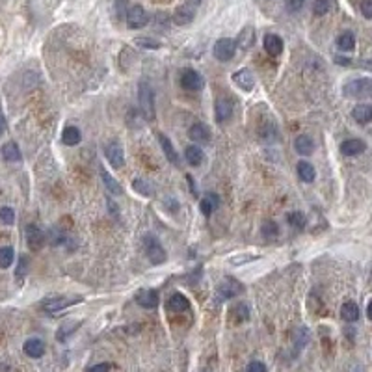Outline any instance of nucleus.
<instances>
[{
    "label": "nucleus",
    "mask_w": 372,
    "mask_h": 372,
    "mask_svg": "<svg viewBox=\"0 0 372 372\" xmlns=\"http://www.w3.org/2000/svg\"><path fill=\"white\" fill-rule=\"evenodd\" d=\"M343 93L352 99H372V78L363 76V78H354V80L346 82Z\"/></svg>",
    "instance_id": "obj_1"
},
{
    "label": "nucleus",
    "mask_w": 372,
    "mask_h": 372,
    "mask_svg": "<svg viewBox=\"0 0 372 372\" xmlns=\"http://www.w3.org/2000/svg\"><path fill=\"white\" fill-rule=\"evenodd\" d=\"M138 101H140V108H142L143 117L147 121L155 119V93L151 90L147 82H140L138 86Z\"/></svg>",
    "instance_id": "obj_2"
},
{
    "label": "nucleus",
    "mask_w": 372,
    "mask_h": 372,
    "mask_svg": "<svg viewBox=\"0 0 372 372\" xmlns=\"http://www.w3.org/2000/svg\"><path fill=\"white\" fill-rule=\"evenodd\" d=\"M142 244H143V250H145V255L147 259L151 261L153 264H164L166 263V250L162 247L160 240L153 235H145L142 238Z\"/></svg>",
    "instance_id": "obj_3"
},
{
    "label": "nucleus",
    "mask_w": 372,
    "mask_h": 372,
    "mask_svg": "<svg viewBox=\"0 0 372 372\" xmlns=\"http://www.w3.org/2000/svg\"><path fill=\"white\" fill-rule=\"evenodd\" d=\"M242 291H244V286H242L240 281H236L235 277H225V279L218 285L216 296L220 302H225V300H231V298L238 296Z\"/></svg>",
    "instance_id": "obj_4"
},
{
    "label": "nucleus",
    "mask_w": 372,
    "mask_h": 372,
    "mask_svg": "<svg viewBox=\"0 0 372 372\" xmlns=\"http://www.w3.org/2000/svg\"><path fill=\"white\" fill-rule=\"evenodd\" d=\"M212 52H214V58L220 60V62H229V60H233L236 52V41L229 39V37H222L214 43Z\"/></svg>",
    "instance_id": "obj_5"
},
{
    "label": "nucleus",
    "mask_w": 372,
    "mask_h": 372,
    "mask_svg": "<svg viewBox=\"0 0 372 372\" xmlns=\"http://www.w3.org/2000/svg\"><path fill=\"white\" fill-rule=\"evenodd\" d=\"M78 302H82V298H78V296H74V298H67V296L51 298V300L43 302V309H45L47 313H58V311H63V309H67V307H71V305L78 304Z\"/></svg>",
    "instance_id": "obj_6"
},
{
    "label": "nucleus",
    "mask_w": 372,
    "mask_h": 372,
    "mask_svg": "<svg viewBox=\"0 0 372 372\" xmlns=\"http://www.w3.org/2000/svg\"><path fill=\"white\" fill-rule=\"evenodd\" d=\"M104 155L108 158V164L115 170H119L123 168L125 164V153H123V147H121L117 142H110L106 143V147H104Z\"/></svg>",
    "instance_id": "obj_7"
},
{
    "label": "nucleus",
    "mask_w": 372,
    "mask_h": 372,
    "mask_svg": "<svg viewBox=\"0 0 372 372\" xmlns=\"http://www.w3.org/2000/svg\"><path fill=\"white\" fill-rule=\"evenodd\" d=\"M147 23H149V15L142 6H138L136 4V6L129 8V12H127V24H129L132 30L143 28Z\"/></svg>",
    "instance_id": "obj_8"
},
{
    "label": "nucleus",
    "mask_w": 372,
    "mask_h": 372,
    "mask_svg": "<svg viewBox=\"0 0 372 372\" xmlns=\"http://www.w3.org/2000/svg\"><path fill=\"white\" fill-rule=\"evenodd\" d=\"M181 86L188 92H197L203 88V76L194 69H184L181 73Z\"/></svg>",
    "instance_id": "obj_9"
},
{
    "label": "nucleus",
    "mask_w": 372,
    "mask_h": 372,
    "mask_svg": "<svg viewBox=\"0 0 372 372\" xmlns=\"http://www.w3.org/2000/svg\"><path fill=\"white\" fill-rule=\"evenodd\" d=\"M195 8L197 6L190 4V2H186V4H183V6H179L177 10H175V13H173V23L179 24V26H186V24H190L195 17Z\"/></svg>",
    "instance_id": "obj_10"
},
{
    "label": "nucleus",
    "mask_w": 372,
    "mask_h": 372,
    "mask_svg": "<svg viewBox=\"0 0 372 372\" xmlns=\"http://www.w3.org/2000/svg\"><path fill=\"white\" fill-rule=\"evenodd\" d=\"M45 240H47L45 233L37 225L30 223L28 227H26V242H28V246L37 252V250H41V247L45 246Z\"/></svg>",
    "instance_id": "obj_11"
},
{
    "label": "nucleus",
    "mask_w": 372,
    "mask_h": 372,
    "mask_svg": "<svg viewBox=\"0 0 372 372\" xmlns=\"http://www.w3.org/2000/svg\"><path fill=\"white\" fill-rule=\"evenodd\" d=\"M188 138L195 143H209L212 138L211 129H209L205 123H194V125L190 127Z\"/></svg>",
    "instance_id": "obj_12"
},
{
    "label": "nucleus",
    "mask_w": 372,
    "mask_h": 372,
    "mask_svg": "<svg viewBox=\"0 0 372 372\" xmlns=\"http://www.w3.org/2000/svg\"><path fill=\"white\" fill-rule=\"evenodd\" d=\"M136 302L138 305H142L145 309H155L158 302H160V298H158V292L156 291H149V288H142V291H138L136 294Z\"/></svg>",
    "instance_id": "obj_13"
},
{
    "label": "nucleus",
    "mask_w": 372,
    "mask_h": 372,
    "mask_svg": "<svg viewBox=\"0 0 372 372\" xmlns=\"http://www.w3.org/2000/svg\"><path fill=\"white\" fill-rule=\"evenodd\" d=\"M233 82H235L240 90H244V92H252L253 84H255V78H253V73L250 69H240V71H236V73L233 74Z\"/></svg>",
    "instance_id": "obj_14"
},
{
    "label": "nucleus",
    "mask_w": 372,
    "mask_h": 372,
    "mask_svg": "<svg viewBox=\"0 0 372 372\" xmlns=\"http://www.w3.org/2000/svg\"><path fill=\"white\" fill-rule=\"evenodd\" d=\"M366 149V143L359 138H352V140H346V142L341 143V153L346 156H357L361 155Z\"/></svg>",
    "instance_id": "obj_15"
},
{
    "label": "nucleus",
    "mask_w": 372,
    "mask_h": 372,
    "mask_svg": "<svg viewBox=\"0 0 372 372\" xmlns=\"http://www.w3.org/2000/svg\"><path fill=\"white\" fill-rule=\"evenodd\" d=\"M263 47L270 56H279L283 52V39L277 34H266L263 39Z\"/></svg>",
    "instance_id": "obj_16"
},
{
    "label": "nucleus",
    "mask_w": 372,
    "mask_h": 372,
    "mask_svg": "<svg viewBox=\"0 0 372 372\" xmlns=\"http://www.w3.org/2000/svg\"><path fill=\"white\" fill-rule=\"evenodd\" d=\"M294 149H296L298 155H302V156L313 155V151H315L313 138L307 136V134H300V136H296V140H294Z\"/></svg>",
    "instance_id": "obj_17"
},
{
    "label": "nucleus",
    "mask_w": 372,
    "mask_h": 372,
    "mask_svg": "<svg viewBox=\"0 0 372 372\" xmlns=\"http://www.w3.org/2000/svg\"><path fill=\"white\" fill-rule=\"evenodd\" d=\"M156 138H158V142H160V147H162V151H164V155L168 156V160L172 162L173 166H179V155H177V151H175V147H173L172 140H170L166 134H162V132H158Z\"/></svg>",
    "instance_id": "obj_18"
},
{
    "label": "nucleus",
    "mask_w": 372,
    "mask_h": 372,
    "mask_svg": "<svg viewBox=\"0 0 372 372\" xmlns=\"http://www.w3.org/2000/svg\"><path fill=\"white\" fill-rule=\"evenodd\" d=\"M255 43V30L253 26H246V28H242V32L238 34L236 37V49H240V51H250Z\"/></svg>",
    "instance_id": "obj_19"
},
{
    "label": "nucleus",
    "mask_w": 372,
    "mask_h": 372,
    "mask_svg": "<svg viewBox=\"0 0 372 372\" xmlns=\"http://www.w3.org/2000/svg\"><path fill=\"white\" fill-rule=\"evenodd\" d=\"M231 114H233V103H231L229 99H225V97L216 99V119H218V123H225V121L231 117Z\"/></svg>",
    "instance_id": "obj_20"
},
{
    "label": "nucleus",
    "mask_w": 372,
    "mask_h": 372,
    "mask_svg": "<svg viewBox=\"0 0 372 372\" xmlns=\"http://www.w3.org/2000/svg\"><path fill=\"white\" fill-rule=\"evenodd\" d=\"M23 350H24V354L28 355V357H34V359H37V357H41V355L45 354V343H43L41 339H37V337L28 339V341L24 343Z\"/></svg>",
    "instance_id": "obj_21"
},
{
    "label": "nucleus",
    "mask_w": 372,
    "mask_h": 372,
    "mask_svg": "<svg viewBox=\"0 0 372 372\" xmlns=\"http://www.w3.org/2000/svg\"><path fill=\"white\" fill-rule=\"evenodd\" d=\"M352 117H354L359 125L370 123L372 121V106L370 104H365V103L357 104V106H354V110H352Z\"/></svg>",
    "instance_id": "obj_22"
},
{
    "label": "nucleus",
    "mask_w": 372,
    "mask_h": 372,
    "mask_svg": "<svg viewBox=\"0 0 372 372\" xmlns=\"http://www.w3.org/2000/svg\"><path fill=\"white\" fill-rule=\"evenodd\" d=\"M184 158H186V162H188L190 166L197 168L205 162V153H203L201 147H197V145H188L186 151H184Z\"/></svg>",
    "instance_id": "obj_23"
},
{
    "label": "nucleus",
    "mask_w": 372,
    "mask_h": 372,
    "mask_svg": "<svg viewBox=\"0 0 372 372\" xmlns=\"http://www.w3.org/2000/svg\"><path fill=\"white\" fill-rule=\"evenodd\" d=\"M82 140V132L78 127H73L69 125L63 129L62 132V142L65 143V145H69V147H73V145H78Z\"/></svg>",
    "instance_id": "obj_24"
},
{
    "label": "nucleus",
    "mask_w": 372,
    "mask_h": 372,
    "mask_svg": "<svg viewBox=\"0 0 372 372\" xmlns=\"http://www.w3.org/2000/svg\"><path fill=\"white\" fill-rule=\"evenodd\" d=\"M188 307H190L188 298L183 296L181 292H175V294L170 298V302H168V309H170V311H175V313H183V311H188Z\"/></svg>",
    "instance_id": "obj_25"
},
{
    "label": "nucleus",
    "mask_w": 372,
    "mask_h": 372,
    "mask_svg": "<svg viewBox=\"0 0 372 372\" xmlns=\"http://www.w3.org/2000/svg\"><path fill=\"white\" fill-rule=\"evenodd\" d=\"M2 156H4L8 162H19L23 158L21 149H19V145L15 142H8L2 145Z\"/></svg>",
    "instance_id": "obj_26"
},
{
    "label": "nucleus",
    "mask_w": 372,
    "mask_h": 372,
    "mask_svg": "<svg viewBox=\"0 0 372 372\" xmlns=\"http://www.w3.org/2000/svg\"><path fill=\"white\" fill-rule=\"evenodd\" d=\"M298 175H300V179L304 183H313L316 177V172L315 168H313V164H309L307 160H300L298 162Z\"/></svg>",
    "instance_id": "obj_27"
},
{
    "label": "nucleus",
    "mask_w": 372,
    "mask_h": 372,
    "mask_svg": "<svg viewBox=\"0 0 372 372\" xmlns=\"http://www.w3.org/2000/svg\"><path fill=\"white\" fill-rule=\"evenodd\" d=\"M101 177H103V183L104 186H106V190H108L110 194H114V195H121L123 194V188H121V184L115 181L112 175H110L104 168H101Z\"/></svg>",
    "instance_id": "obj_28"
},
{
    "label": "nucleus",
    "mask_w": 372,
    "mask_h": 372,
    "mask_svg": "<svg viewBox=\"0 0 372 372\" xmlns=\"http://www.w3.org/2000/svg\"><path fill=\"white\" fill-rule=\"evenodd\" d=\"M341 316H343V320H346V322L357 320V318H359V307H357V304H355V302H346V304H343V307H341Z\"/></svg>",
    "instance_id": "obj_29"
},
{
    "label": "nucleus",
    "mask_w": 372,
    "mask_h": 372,
    "mask_svg": "<svg viewBox=\"0 0 372 372\" xmlns=\"http://www.w3.org/2000/svg\"><path fill=\"white\" fill-rule=\"evenodd\" d=\"M337 47L343 52H352L355 47V37L352 32H343V34L337 37Z\"/></svg>",
    "instance_id": "obj_30"
},
{
    "label": "nucleus",
    "mask_w": 372,
    "mask_h": 372,
    "mask_svg": "<svg viewBox=\"0 0 372 372\" xmlns=\"http://www.w3.org/2000/svg\"><path fill=\"white\" fill-rule=\"evenodd\" d=\"M286 223L291 225V227H294V229H304L305 227V223H307V220H305V214H302V212H288L286 214Z\"/></svg>",
    "instance_id": "obj_31"
},
{
    "label": "nucleus",
    "mask_w": 372,
    "mask_h": 372,
    "mask_svg": "<svg viewBox=\"0 0 372 372\" xmlns=\"http://www.w3.org/2000/svg\"><path fill=\"white\" fill-rule=\"evenodd\" d=\"M261 233H263L264 238H277L279 236V225L275 222H272V220H268V222L263 223V227H261Z\"/></svg>",
    "instance_id": "obj_32"
},
{
    "label": "nucleus",
    "mask_w": 372,
    "mask_h": 372,
    "mask_svg": "<svg viewBox=\"0 0 372 372\" xmlns=\"http://www.w3.org/2000/svg\"><path fill=\"white\" fill-rule=\"evenodd\" d=\"M13 257H15V253H13L12 246L0 247V268H10L13 263Z\"/></svg>",
    "instance_id": "obj_33"
},
{
    "label": "nucleus",
    "mask_w": 372,
    "mask_h": 372,
    "mask_svg": "<svg viewBox=\"0 0 372 372\" xmlns=\"http://www.w3.org/2000/svg\"><path fill=\"white\" fill-rule=\"evenodd\" d=\"M78 326H80V322H73V320H71V322H65V324H63V326L58 329L56 339H58V341H65V339H67L71 333L76 332V327H78Z\"/></svg>",
    "instance_id": "obj_34"
},
{
    "label": "nucleus",
    "mask_w": 372,
    "mask_h": 372,
    "mask_svg": "<svg viewBox=\"0 0 372 372\" xmlns=\"http://www.w3.org/2000/svg\"><path fill=\"white\" fill-rule=\"evenodd\" d=\"M231 316L235 318L236 322H244L250 318V309H247V305L246 304H238L235 305L233 309H231Z\"/></svg>",
    "instance_id": "obj_35"
},
{
    "label": "nucleus",
    "mask_w": 372,
    "mask_h": 372,
    "mask_svg": "<svg viewBox=\"0 0 372 372\" xmlns=\"http://www.w3.org/2000/svg\"><path fill=\"white\" fill-rule=\"evenodd\" d=\"M332 10V0H316L313 4V12L315 15H326Z\"/></svg>",
    "instance_id": "obj_36"
},
{
    "label": "nucleus",
    "mask_w": 372,
    "mask_h": 372,
    "mask_svg": "<svg viewBox=\"0 0 372 372\" xmlns=\"http://www.w3.org/2000/svg\"><path fill=\"white\" fill-rule=\"evenodd\" d=\"M0 222L6 223V225H13L15 223V212L10 206H2L0 209Z\"/></svg>",
    "instance_id": "obj_37"
},
{
    "label": "nucleus",
    "mask_w": 372,
    "mask_h": 372,
    "mask_svg": "<svg viewBox=\"0 0 372 372\" xmlns=\"http://www.w3.org/2000/svg\"><path fill=\"white\" fill-rule=\"evenodd\" d=\"M28 268H30L28 257H26V255H21V257H19L17 268H15V275H17V277H24V275L28 274Z\"/></svg>",
    "instance_id": "obj_38"
},
{
    "label": "nucleus",
    "mask_w": 372,
    "mask_h": 372,
    "mask_svg": "<svg viewBox=\"0 0 372 372\" xmlns=\"http://www.w3.org/2000/svg\"><path fill=\"white\" fill-rule=\"evenodd\" d=\"M132 186H134V190H136V192H140V194H143V195H151V194H153L151 186H149V184L145 183L143 179H134V181H132Z\"/></svg>",
    "instance_id": "obj_39"
},
{
    "label": "nucleus",
    "mask_w": 372,
    "mask_h": 372,
    "mask_svg": "<svg viewBox=\"0 0 372 372\" xmlns=\"http://www.w3.org/2000/svg\"><path fill=\"white\" fill-rule=\"evenodd\" d=\"M136 43L140 47H145V49H160V43H158V41H153V39H149V37H138Z\"/></svg>",
    "instance_id": "obj_40"
},
{
    "label": "nucleus",
    "mask_w": 372,
    "mask_h": 372,
    "mask_svg": "<svg viewBox=\"0 0 372 372\" xmlns=\"http://www.w3.org/2000/svg\"><path fill=\"white\" fill-rule=\"evenodd\" d=\"M205 199L211 203L212 211H218L220 209V203H222V199H220V195L214 194V192H209V194H205Z\"/></svg>",
    "instance_id": "obj_41"
},
{
    "label": "nucleus",
    "mask_w": 372,
    "mask_h": 372,
    "mask_svg": "<svg viewBox=\"0 0 372 372\" xmlns=\"http://www.w3.org/2000/svg\"><path fill=\"white\" fill-rule=\"evenodd\" d=\"M246 372H266V365H264L263 361H252L246 366Z\"/></svg>",
    "instance_id": "obj_42"
},
{
    "label": "nucleus",
    "mask_w": 372,
    "mask_h": 372,
    "mask_svg": "<svg viewBox=\"0 0 372 372\" xmlns=\"http://www.w3.org/2000/svg\"><path fill=\"white\" fill-rule=\"evenodd\" d=\"M361 13L363 17L372 19V0H361Z\"/></svg>",
    "instance_id": "obj_43"
},
{
    "label": "nucleus",
    "mask_w": 372,
    "mask_h": 372,
    "mask_svg": "<svg viewBox=\"0 0 372 372\" xmlns=\"http://www.w3.org/2000/svg\"><path fill=\"white\" fill-rule=\"evenodd\" d=\"M112 365L110 363H99V365H93L90 368H86V372H110Z\"/></svg>",
    "instance_id": "obj_44"
},
{
    "label": "nucleus",
    "mask_w": 372,
    "mask_h": 372,
    "mask_svg": "<svg viewBox=\"0 0 372 372\" xmlns=\"http://www.w3.org/2000/svg\"><path fill=\"white\" fill-rule=\"evenodd\" d=\"M286 8L291 12H300L304 8V0H286Z\"/></svg>",
    "instance_id": "obj_45"
},
{
    "label": "nucleus",
    "mask_w": 372,
    "mask_h": 372,
    "mask_svg": "<svg viewBox=\"0 0 372 372\" xmlns=\"http://www.w3.org/2000/svg\"><path fill=\"white\" fill-rule=\"evenodd\" d=\"M199 209H201V212H203V214H205V216H211L212 212V206H211V203H209V201L205 199V197H203V199H201V203H199Z\"/></svg>",
    "instance_id": "obj_46"
},
{
    "label": "nucleus",
    "mask_w": 372,
    "mask_h": 372,
    "mask_svg": "<svg viewBox=\"0 0 372 372\" xmlns=\"http://www.w3.org/2000/svg\"><path fill=\"white\" fill-rule=\"evenodd\" d=\"M127 4H129L127 0H115V8H117V13H119V15H123L125 12H129V10H125Z\"/></svg>",
    "instance_id": "obj_47"
},
{
    "label": "nucleus",
    "mask_w": 372,
    "mask_h": 372,
    "mask_svg": "<svg viewBox=\"0 0 372 372\" xmlns=\"http://www.w3.org/2000/svg\"><path fill=\"white\" fill-rule=\"evenodd\" d=\"M6 131V119H4V115H0V134Z\"/></svg>",
    "instance_id": "obj_48"
},
{
    "label": "nucleus",
    "mask_w": 372,
    "mask_h": 372,
    "mask_svg": "<svg viewBox=\"0 0 372 372\" xmlns=\"http://www.w3.org/2000/svg\"><path fill=\"white\" fill-rule=\"evenodd\" d=\"M335 62H337V63H343V65H348L350 60H348V58H341V56H337V58H335Z\"/></svg>",
    "instance_id": "obj_49"
},
{
    "label": "nucleus",
    "mask_w": 372,
    "mask_h": 372,
    "mask_svg": "<svg viewBox=\"0 0 372 372\" xmlns=\"http://www.w3.org/2000/svg\"><path fill=\"white\" fill-rule=\"evenodd\" d=\"M366 316H368V318L372 320V302L368 304V307H366Z\"/></svg>",
    "instance_id": "obj_50"
},
{
    "label": "nucleus",
    "mask_w": 372,
    "mask_h": 372,
    "mask_svg": "<svg viewBox=\"0 0 372 372\" xmlns=\"http://www.w3.org/2000/svg\"><path fill=\"white\" fill-rule=\"evenodd\" d=\"M186 2H190V4H194V6H197L201 0H186Z\"/></svg>",
    "instance_id": "obj_51"
}]
</instances>
